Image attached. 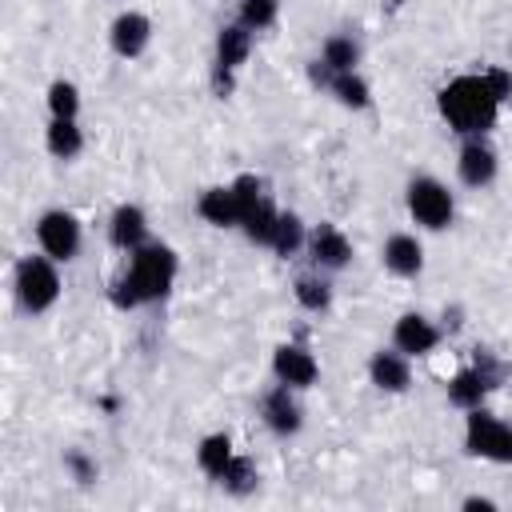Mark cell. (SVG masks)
<instances>
[{"label":"cell","instance_id":"1","mask_svg":"<svg viewBox=\"0 0 512 512\" xmlns=\"http://www.w3.org/2000/svg\"><path fill=\"white\" fill-rule=\"evenodd\" d=\"M508 76L504 72H484V76H456L440 88V116L452 124V132L460 136H480L496 124L500 100L508 92Z\"/></svg>","mask_w":512,"mask_h":512},{"label":"cell","instance_id":"2","mask_svg":"<svg viewBox=\"0 0 512 512\" xmlns=\"http://www.w3.org/2000/svg\"><path fill=\"white\" fill-rule=\"evenodd\" d=\"M128 268L112 288L116 308H140V304H156L168 296L172 280H176V252L168 244H140L136 252H128Z\"/></svg>","mask_w":512,"mask_h":512},{"label":"cell","instance_id":"3","mask_svg":"<svg viewBox=\"0 0 512 512\" xmlns=\"http://www.w3.org/2000/svg\"><path fill=\"white\" fill-rule=\"evenodd\" d=\"M16 300L24 312H48L60 300V276L52 256H24L16 264Z\"/></svg>","mask_w":512,"mask_h":512},{"label":"cell","instance_id":"4","mask_svg":"<svg viewBox=\"0 0 512 512\" xmlns=\"http://www.w3.org/2000/svg\"><path fill=\"white\" fill-rule=\"evenodd\" d=\"M464 448L480 460H496V464H512V424L496 420L484 408H472L464 420Z\"/></svg>","mask_w":512,"mask_h":512},{"label":"cell","instance_id":"5","mask_svg":"<svg viewBox=\"0 0 512 512\" xmlns=\"http://www.w3.org/2000/svg\"><path fill=\"white\" fill-rule=\"evenodd\" d=\"M452 212H456L452 192H448L436 176H416V180L408 184V216H412L416 224L440 232V228L452 224Z\"/></svg>","mask_w":512,"mask_h":512},{"label":"cell","instance_id":"6","mask_svg":"<svg viewBox=\"0 0 512 512\" xmlns=\"http://www.w3.org/2000/svg\"><path fill=\"white\" fill-rule=\"evenodd\" d=\"M36 240L44 248V256L52 260H72L80 252V220L64 208H52L36 220Z\"/></svg>","mask_w":512,"mask_h":512},{"label":"cell","instance_id":"7","mask_svg":"<svg viewBox=\"0 0 512 512\" xmlns=\"http://www.w3.org/2000/svg\"><path fill=\"white\" fill-rule=\"evenodd\" d=\"M272 372L288 388H312L316 376H320V364H316V356L304 344H280L272 352Z\"/></svg>","mask_w":512,"mask_h":512},{"label":"cell","instance_id":"8","mask_svg":"<svg viewBox=\"0 0 512 512\" xmlns=\"http://www.w3.org/2000/svg\"><path fill=\"white\" fill-rule=\"evenodd\" d=\"M108 40H112V52L124 56V60H136L144 56L148 40H152V20L144 12H120L108 28Z\"/></svg>","mask_w":512,"mask_h":512},{"label":"cell","instance_id":"9","mask_svg":"<svg viewBox=\"0 0 512 512\" xmlns=\"http://www.w3.org/2000/svg\"><path fill=\"white\" fill-rule=\"evenodd\" d=\"M392 340H396V348L404 356H424V352H432L440 344V328L420 312H404L396 320V328H392Z\"/></svg>","mask_w":512,"mask_h":512},{"label":"cell","instance_id":"10","mask_svg":"<svg viewBox=\"0 0 512 512\" xmlns=\"http://www.w3.org/2000/svg\"><path fill=\"white\" fill-rule=\"evenodd\" d=\"M492 384H496V368H488V364L464 368V372H456V376L448 380V400H452L456 408L472 412V408H480V404H484V396H488V388H492Z\"/></svg>","mask_w":512,"mask_h":512},{"label":"cell","instance_id":"11","mask_svg":"<svg viewBox=\"0 0 512 512\" xmlns=\"http://www.w3.org/2000/svg\"><path fill=\"white\" fill-rule=\"evenodd\" d=\"M292 392H296V388L276 384V388L264 396V404H260L264 424H268L276 436H296V432H300V424H304V412H300V404L292 400Z\"/></svg>","mask_w":512,"mask_h":512},{"label":"cell","instance_id":"12","mask_svg":"<svg viewBox=\"0 0 512 512\" xmlns=\"http://www.w3.org/2000/svg\"><path fill=\"white\" fill-rule=\"evenodd\" d=\"M308 252H312V260L320 268H332V272L352 260V244L336 224H316L312 236H308Z\"/></svg>","mask_w":512,"mask_h":512},{"label":"cell","instance_id":"13","mask_svg":"<svg viewBox=\"0 0 512 512\" xmlns=\"http://www.w3.org/2000/svg\"><path fill=\"white\" fill-rule=\"evenodd\" d=\"M456 168H460V180H464L468 188H484V184L496 180V152H492L480 136H472V140L460 148Z\"/></svg>","mask_w":512,"mask_h":512},{"label":"cell","instance_id":"14","mask_svg":"<svg viewBox=\"0 0 512 512\" xmlns=\"http://www.w3.org/2000/svg\"><path fill=\"white\" fill-rule=\"evenodd\" d=\"M196 212H200L212 228H236V224H240V200H236L232 184L204 188L200 200H196Z\"/></svg>","mask_w":512,"mask_h":512},{"label":"cell","instance_id":"15","mask_svg":"<svg viewBox=\"0 0 512 512\" xmlns=\"http://www.w3.org/2000/svg\"><path fill=\"white\" fill-rule=\"evenodd\" d=\"M108 236H112V244L124 248V252H136L140 244H148V216H144V208H140V204H120V208L112 212Z\"/></svg>","mask_w":512,"mask_h":512},{"label":"cell","instance_id":"16","mask_svg":"<svg viewBox=\"0 0 512 512\" xmlns=\"http://www.w3.org/2000/svg\"><path fill=\"white\" fill-rule=\"evenodd\" d=\"M380 256H384V268H388L392 276H420V268H424V248H420V240L408 236V232L388 236Z\"/></svg>","mask_w":512,"mask_h":512},{"label":"cell","instance_id":"17","mask_svg":"<svg viewBox=\"0 0 512 512\" xmlns=\"http://www.w3.org/2000/svg\"><path fill=\"white\" fill-rule=\"evenodd\" d=\"M368 376H372V384L380 388V392H404L408 388V380H412V368H408V356L396 348V352H376L372 360H368Z\"/></svg>","mask_w":512,"mask_h":512},{"label":"cell","instance_id":"18","mask_svg":"<svg viewBox=\"0 0 512 512\" xmlns=\"http://www.w3.org/2000/svg\"><path fill=\"white\" fill-rule=\"evenodd\" d=\"M248 52H252V28H244V24H224L220 36H216V64L236 72V68L248 60Z\"/></svg>","mask_w":512,"mask_h":512},{"label":"cell","instance_id":"19","mask_svg":"<svg viewBox=\"0 0 512 512\" xmlns=\"http://www.w3.org/2000/svg\"><path fill=\"white\" fill-rule=\"evenodd\" d=\"M236 460V452H232V440L224 436V432H212V436H204L200 440V448H196V464L212 476V480H220L224 472H228V464Z\"/></svg>","mask_w":512,"mask_h":512},{"label":"cell","instance_id":"20","mask_svg":"<svg viewBox=\"0 0 512 512\" xmlns=\"http://www.w3.org/2000/svg\"><path fill=\"white\" fill-rule=\"evenodd\" d=\"M80 148H84V132L76 120H52L48 124V152L56 160H72V156H80Z\"/></svg>","mask_w":512,"mask_h":512},{"label":"cell","instance_id":"21","mask_svg":"<svg viewBox=\"0 0 512 512\" xmlns=\"http://www.w3.org/2000/svg\"><path fill=\"white\" fill-rule=\"evenodd\" d=\"M320 60L332 68V72H356L360 64V44L352 36H328L324 48H320Z\"/></svg>","mask_w":512,"mask_h":512},{"label":"cell","instance_id":"22","mask_svg":"<svg viewBox=\"0 0 512 512\" xmlns=\"http://www.w3.org/2000/svg\"><path fill=\"white\" fill-rule=\"evenodd\" d=\"M276 220H280V212L264 200V204H256L244 220H240V228H244V236L252 240V244H268L272 248V232H276Z\"/></svg>","mask_w":512,"mask_h":512},{"label":"cell","instance_id":"23","mask_svg":"<svg viewBox=\"0 0 512 512\" xmlns=\"http://www.w3.org/2000/svg\"><path fill=\"white\" fill-rule=\"evenodd\" d=\"M48 112H52V120H76V112H80V88L72 80H52L48 84Z\"/></svg>","mask_w":512,"mask_h":512},{"label":"cell","instance_id":"24","mask_svg":"<svg viewBox=\"0 0 512 512\" xmlns=\"http://www.w3.org/2000/svg\"><path fill=\"white\" fill-rule=\"evenodd\" d=\"M344 108H368V84H364V76H356V72H336V80H332V88H328Z\"/></svg>","mask_w":512,"mask_h":512},{"label":"cell","instance_id":"25","mask_svg":"<svg viewBox=\"0 0 512 512\" xmlns=\"http://www.w3.org/2000/svg\"><path fill=\"white\" fill-rule=\"evenodd\" d=\"M308 236H304V224H300V216L296 212H280V220H276V232H272V248L280 252V256H292L300 244H304Z\"/></svg>","mask_w":512,"mask_h":512},{"label":"cell","instance_id":"26","mask_svg":"<svg viewBox=\"0 0 512 512\" xmlns=\"http://www.w3.org/2000/svg\"><path fill=\"white\" fill-rule=\"evenodd\" d=\"M296 300H300V308H308V312H324V308L332 304V288H328V280H320V276H300V280H296Z\"/></svg>","mask_w":512,"mask_h":512},{"label":"cell","instance_id":"27","mask_svg":"<svg viewBox=\"0 0 512 512\" xmlns=\"http://www.w3.org/2000/svg\"><path fill=\"white\" fill-rule=\"evenodd\" d=\"M280 16V0H240V24L260 32V28H272Z\"/></svg>","mask_w":512,"mask_h":512},{"label":"cell","instance_id":"28","mask_svg":"<svg viewBox=\"0 0 512 512\" xmlns=\"http://www.w3.org/2000/svg\"><path fill=\"white\" fill-rule=\"evenodd\" d=\"M256 480H260V476H256V468H252L244 456H236V460L228 464V472L220 476V484H224L232 496H248V492L256 488Z\"/></svg>","mask_w":512,"mask_h":512},{"label":"cell","instance_id":"29","mask_svg":"<svg viewBox=\"0 0 512 512\" xmlns=\"http://www.w3.org/2000/svg\"><path fill=\"white\" fill-rule=\"evenodd\" d=\"M232 192H236V200H240V220H244L256 204H264V192H260V180H256V176H236V180H232Z\"/></svg>","mask_w":512,"mask_h":512},{"label":"cell","instance_id":"30","mask_svg":"<svg viewBox=\"0 0 512 512\" xmlns=\"http://www.w3.org/2000/svg\"><path fill=\"white\" fill-rule=\"evenodd\" d=\"M64 468L72 472L76 484H92V480H96V464H92L80 448H68V452H64Z\"/></svg>","mask_w":512,"mask_h":512},{"label":"cell","instance_id":"31","mask_svg":"<svg viewBox=\"0 0 512 512\" xmlns=\"http://www.w3.org/2000/svg\"><path fill=\"white\" fill-rule=\"evenodd\" d=\"M464 508H468V512H476V508H480V512H492V508H496V500H488V496H468V500H464Z\"/></svg>","mask_w":512,"mask_h":512},{"label":"cell","instance_id":"32","mask_svg":"<svg viewBox=\"0 0 512 512\" xmlns=\"http://www.w3.org/2000/svg\"><path fill=\"white\" fill-rule=\"evenodd\" d=\"M388 4H404V0H388Z\"/></svg>","mask_w":512,"mask_h":512}]
</instances>
